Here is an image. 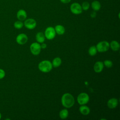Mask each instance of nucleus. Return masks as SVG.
<instances>
[{"instance_id":"obj_1","label":"nucleus","mask_w":120,"mask_h":120,"mask_svg":"<svg viewBox=\"0 0 120 120\" xmlns=\"http://www.w3.org/2000/svg\"><path fill=\"white\" fill-rule=\"evenodd\" d=\"M61 104L66 108H70L75 104V99L74 97L69 93L64 94L61 99Z\"/></svg>"},{"instance_id":"obj_2","label":"nucleus","mask_w":120,"mask_h":120,"mask_svg":"<svg viewBox=\"0 0 120 120\" xmlns=\"http://www.w3.org/2000/svg\"><path fill=\"white\" fill-rule=\"evenodd\" d=\"M38 68L40 71L44 73H48L50 72L52 68V63L47 60H45L41 61L38 65Z\"/></svg>"},{"instance_id":"obj_3","label":"nucleus","mask_w":120,"mask_h":120,"mask_svg":"<svg viewBox=\"0 0 120 120\" xmlns=\"http://www.w3.org/2000/svg\"><path fill=\"white\" fill-rule=\"evenodd\" d=\"M96 47L97 51L100 52H103L108 50L110 47V45L107 41H102L98 43Z\"/></svg>"},{"instance_id":"obj_4","label":"nucleus","mask_w":120,"mask_h":120,"mask_svg":"<svg viewBox=\"0 0 120 120\" xmlns=\"http://www.w3.org/2000/svg\"><path fill=\"white\" fill-rule=\"evenodd\" d=\"M90 98L88 94L85 92L81 93L79 94L77 98V102L80 105L86 104L89 101Z\"/></svg>"},{"instance_id":"obj_5","label":"nucleus","mask_w":120,"mask_h":120,"mask_svg":"<svg viewBox=\"0 0 120 120\" xmlns=\"http://www.w3.org/2000/svg\"><path fill=\"white\" fill-rule=\"evenodd\" d=\"M45 36L47 39L51 40L54 38L56 35V32L53 28L52 27H47L45 31Z\"/></svg>"},{"instance_id":"obj_6","label":"nucleus","mask_w":120,"mask_h":120,"mask_svg":"<svg viewBox=\"0 0 120 120\" xmlns=\"http://www.w3.org/2000/svg\"><path fill=\"white\" fill-rule=\"evenodd\" d=\"M70 11L71 12L75 15H79L82 13V9L81 6L78 3H73L70 6Z\"/></svg>"},{"instance_id":"obj_7","label":"nucleus","mask_w":120,"mask_h":120,"mask_svg":"<svg viewBox=\"0 0 120 120\" xmlns=\"http://www.w3.org/2000/svg\"><path fill=\"white\" fill-rule=\"evenodd\" d=\"M41 49V45L38 42L33 43L30 46V50L31 52L35 55L39 54Z\"/></svg>"},{"instance_id":"obj_8","label":"nucleus","mask_w":120,"mask_h":120,"mask_svg":"<svg viewBox=\"0 0 120 120\" xmlns=\"http://www.w3.org/2000/svg\"><path fill=\"white\" fill-rule=\"evenodd\" d=\"M24 26L30 30H32L34 29L37 25V22L36 21L32 18H29L26 19L23 23Z\"/></svg>"},{"instance_id":"obj_9","label":"nucleus","mask_w":120,"mask_h":120,"mask_svg":"<svg viewBox=\"0 0 120 120\" xmlns=\"http://www.w3.org/2000/svg\"><path fill=\"white\" fill-rule=\"evenodd\" d=\"M28 39V37L25 34L21 33L17 36L16 38V41L17 44L22 45L27 42Z\"/></svg>"},{"instance_id":"obj_10","label":"nucleus","mask_w":120,"mask_h":120,"mask_svg":"<svg viewBox=\"0 0 120 120\" xmlns=\"http://www.w3.org/2000/svg\"><path fill=\"white\" fill-rule=\"evenodd\" d=\"M16 17L20 21H23L27 17L26 12L23 9H20L18 11L16 14Z\"/></svg>"},{"instance_id":"obj_11","label":"nucleus","mask_w":120,"mask_h":120,"mask_svg":"<svg viewBox=\"0 0 120 120\" xmlns=\"http://www.w3.org/2000/svg\"><path fill=\"white\" fill-rule=\"evenodd\" d=\"M104 63L102 61H97L94 65V70L96 73L101 72L104 68Z\"/></svg>"},{"instance_id":"obj_12","label":"nucleus","mask_w":120,"mask_h":120,"mask_svg":"<svg viewBox=\"0 0 120 120\" xmlns=\"http://www.w3.org/2000/svg\"><path fill=\"white\" fill-rule=\"evenodd\" d=\"M118 104V99L116 98H112L107 101V106L110 109L115 108Z\"/></svg>"},{"instance_id":"obj_13","label":"nucleus","mask_w":120,"mask_h":120,"mask_svg":"<svg viewBox=\"0 0 120 120\" xmlns=\"http://www.w3.org/2000/svg\"><path fill=\"white\" fill-rule=\"evenodd\" d=\"M79 111L81 114L86 115L90 113V109L88 106L83 105H82L79 107Z\"/></svg>"},{"instance_id":"obj_14","label":"nucleus","mask_w":120,"mask_h":120,"mask_svg":"<svg viewBox=\"0 0 120 120\" xmlns=\"http://www.w3.org/2000/svg\"><path fill=\"white\" fill-rule=\"evenodd\" d=\"M54 30H55L56 33L58 35H63L65 31V29L64 26L61 25H57L55 27Z\"/></svg>"},{"instance_id":"obj_15","label":"nucleus","mask_w":120,"mask_h":120,"mask_svg":"<svg viewBox=\"0 0 120 120\" xmlns=\"http://www.w3.org/2000/svg\"><path fill=\"white\" fill-rule=\"evenodd\" d=\"M36 39L38 42L43 43L45 40V36L44 34L41 32H39L37 33L36 35Z\"/></svg>"},{"instance_id":"obj_16","label":"nucleus","mask_w":120,"mask_h":120,"mask_svg":"<svg viewBox=\"0 0 120 120\" xmlns=\"http://www.w3.org/2000/svg\"><path fill=\"white\" fill-rule=\"evenodd\" d=\"M109 45H110V47H111V49L113 51H118L120 49V45L119 43L115 40L112 41L110 43V44H109Z\"/></svg>"},{"instance_id":"obj_17","label":"nucleus","mask_w":120,"mask_h":120,"mask_svg":"<svg viewBox=\"0 0 120 120\" xmlns=\"http://www.w3.org/2000/svg\"><path fill=\"white\" fill-rule=\"evenodd\" d=\"M52 64L54 68L59 67L61 64V60L59 57H56L53 60Z\"/></svg>"},{"instance_id":"obj_18","label":"nucleus","mask_w":120,"mask_h":120,"mask_svg":"<svg viewBox=\"0 0 120 120\" xmlns=\"http://www.w3.org/2000/svg\"><path fill=\"white\" fill-rule=\"evenodd\" d=\"M91 7L94 11H98L101 8V4L99 1L95 0L92 2Z\"/></svg>"},{"instance_id":"obj_19","label":"nucleus","mask_w":120,"mask_h":120,"mask_svg":"<svg viewBox=\"0 0 120 120\" xmlns=\"http://www.w3.org/2000/svg\"><path fill=\"white\" fill-rule=\"evenodd\" d=\"M68 111L66 109L61 110L59 112V116L62 119H65L68 117Z\"/></svg>"},{"instance_id":"obj_20","label":"nucleus","mask_w":120,"mask_h":120,"mask_svg":"<svg viewBox=\"0 0 120 120\" xmlns=\"http://www.w3.org/2000/svg\"><path fill=\"white\" fill-rule=\"evenodd\" d=\"M88 52L89 55L90 56H94L96 54L97 52V50L96 48V46L93 45L90 47L88 50Z\"/></svg>"},{"instance_id":"obj_21","label":"nucleus","mask_w":120,"mask_h":120,"mask_svg":"<svg viewBox=\"0 0 120 120\" xmlns=\"http://www.w3.org/2000/svg\"><path fill=\"white\" fill-rule=\"evenodd\" d=\"M14 26L17 29H20L23 26V23L21 21H17L14 22Z\"/></svg>"},{"instance_id":"obj_22","label":"nucleus","mask_w":120,"mask_h":120,"mask_svg":"<svg viewBox=\"0 0 120 120\" xmlns=\"http://www.w3.org/2000/svg\"><path fill=\"white\" fill-rule=\"evenodd\" d=\"M104 65L107 68H111L113 65L112 62L110 60H105L104 62Z\"/></svg>"},{"instance_id":"obj_23","label":"nucleus","mask_w":120,"mask_h":120,"mask_svg":"<svg viewBox=\"0 0 120 120\" xmlns=\"http://www.w3.org/2000/svg\"><path fill=\"white\" fill-rule=\"evenodd\" d=\"M82 8L84 10H87L90 8V4L87 1H84L82 3Z\"/></svg>"},{"instance_id":"obj_24","label":"nucleus","mask_w":120,"mask_h":120,"mask_svg":"<svg viewBox=\"0 0 120 120\" xmlns=\"http://www.w3.org/2000/svg\"><path fill=\"white\" fill-rule=\"evenodd\" d=\"M5 75L6 73L5 71L2 69L0 68V80L4 78L5 76Z\"/></svg>"},{"instance_id":"obj_25","label":"nucleus","mask_w":120,"mask_h":120,"mask_svg":"<svg viewBox=\"0 0 120 120\" xmlns=\"http://www.w3.org/2000/svg\"><path fill=\"white\" fill-rule=\"evenodd\" d=\"M96 16V13L95 11H92L90 14V16L92 18H95Z\"/></svg>"},{"instance_id":"obj_26","label":"nucleus","mask_w":120,"mask_h":120,"mask_svg":"<svg viewBox=\"0 0 120 120\" xmlns=\"http://www.w3.org/2000/svg\"><path fill=\"white\" fill-rule=\"evenodd\" d=\"M60 1L63 3H68L70 2L71 0H60Z\"/></svg>"},{"instance_id":"obj_27","label":"nucleus","mask_w":120,"mask_h":120,"mask_svg":"<svg viewBox=\"0 0 120 120\" xmlns=\"http://www.w3.org/2000/svg\"><path fill=\"white\" fill-rule=\"evenodd\" d=\"M46 44H45V43H43L41 45V48L42 49H45L46 47Z\"/></svg>"},{"instance_id":"obj_28","label":"nucleus","mask_w":120,"mask_h":120,"mask_svg":"<svg viewBox=\"0 0 120 120\" xmlns=\"http://www.w3.org/2000/svg\"><path fill=\"white\" fill-rule=\"evenodd\" d=\"M1 113L0 112V120L1 119Z\"/></svg>"}]
</instances>
